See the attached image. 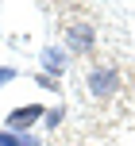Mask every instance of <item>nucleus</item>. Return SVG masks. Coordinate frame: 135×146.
Wrapping results in <instances>:
<instances>
[{
	"mask_svg": "<svg viewBox=\"0 0 135 146\" xmlns=\"http://www.w3.org/2000/svg\"><path fill=\"white\" fill-rule=\"evenodd\" d=\"M35 85H39V88H46V92H54V96L62 92V81H58V77H50V73H35Z\"/></svg>",
	"mask_w": 135,
	"mask_h": 146,
	"instance_id": "423d86ee",
	"label": "nucleus"
},
{
	"mask_svg": "<svg viewBox=\"0 0 135 146\" xmlns=\"http://www.w3.org/2000/svg\"><path fill=\"white\" fill-rule=\"evenodd\" d=\"M93 46H97V31L89 23H70L66 27V50L70 54H93Z\"/></svg>",
	"mask_w": 135,
	"mask_h": 146,
	"instance_id": "7ed1b4c3",
	"label": "nucleus"
},
{
	"mask_svg": "<svg viewBox=\"0 0 135 146\" xmlns=\"http://www.w3.org/2000/svg\"><path fill=\"white\" fill-rule=\"evenodd\" d=\"M0 146H23V139L12 135V131H0Z\"/></svg>",
	"mask_w": 135,
	"mask_h": 146,
	"instance_id": "6e6552de",
	"label": "nucleus"
},
{
	"mask_svg": "<svg viewBox=\"0 0 135 146\" xmlns=\"http://www.w3.org/2000/svg\"><path fill=\"white\" fill-rule=\"evenodd\" d=\"M15 77H19V69H12V66H0V88H4V85H12Z\"/></svg>",
	"mask_w": 135,
	"mask_h": 146,
	"instance_id": "0eeeda50",
	"label": "nucleus"
},
{
	"mask_svg": "<svg viewBox=\"0 0 135 146\" xmlns=\"http://www.w3.org/2000/svg\"><path fill=\"white\" fill-rule=\"evenodd\" d=\"M39 62H43V73H50V77L62 81V73L70 69V50H66V46H43Z\"/></svg>",
	"mask_w": 135,
	"mask_h": 146,
	"instance_id": "20e7f679",
	"label": "nucleus"
},
{
	"mask_svg": "<svg viewBox=\"0 0 135 146\" xmlns=\"http://www.w3.org/2000/svg\"><path fill=\"white\" fill-rule=\"evenodd\" d=\"M120 69L116 66H93L85 69V88H89V96H97V100H108V96L120 92Z\"/></svg>",
	"mask_w": 135,
	"mask_h": 146,
	"instance_id": "f257e3e1",
	"label": "nucleus"
},
{
	"mask_svg": "<svg viewBox=\"0 0 135 146\" xmlns=\"http://www.w3.org/2000/svg\"><path fill=\"white\" fill-rule=\"evenodd\" d=\"M43 115H46V108H43V104H19V108H12V111H8L4 127H8L12 135H31V127H35V123H43Z\"/></svg>",
	"mask_w": 135,
	"mask_h": 146,
	"instance_id": "f03ea898",
	"label": "nucleus"
},
{
	"mask_svg": "<svg viewBox=\"0 0 135 146\" xmlns=\"http://www.w3.org/2000/svg\"><path fill=\"white\" fill-rule=\"evenodd\" d=\"M62 119H66V108H62V104L46 108V115H43V131H58V127H62Z\"/></svg>",
	"mask_w": 135,
	"mask_h": 146,
	"instance_id": "39448f33",
	"label": "nucleus"
}]
</instances>
